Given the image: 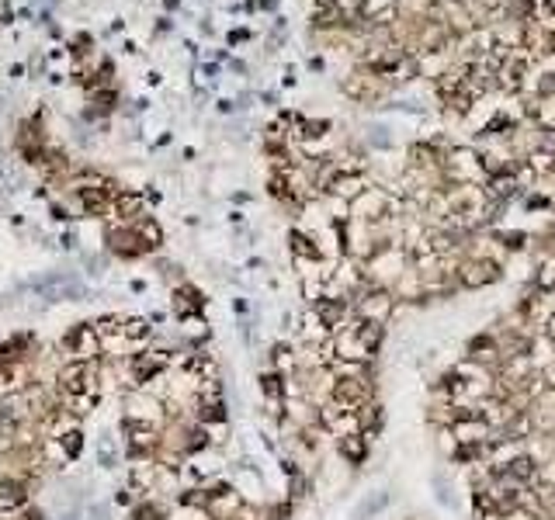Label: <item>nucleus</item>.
I'll list each match as a JSON object with an SVG mask.
<instances>
[{
    "mask_svg": "<svg viewBox=\"0 0 555 520\" xmlns=\"http://www.w3.org/2000/svg\"><path fill=\"white\" fill-rule=\"evenodd\" d=\"M385 91H389V80H382L372 66H361V70L347 73V80H344V94L354 101H375Z\"/></svg>",
    "mask_w": 555,
    "mask_h": 520,
    "instance_id": "nucleus-1",
    "label": "nucleus"
},
{
    "mask_svg": "<svg viewBox=\"0 0 555 520\" xmlns=\"http://www.w3.org/2000/svg\"><path fill=\"white\" fill-rule=\"evenodd\" d=\"M63 389L70 392V396H80V392H94L98 389V371H94V364L91 361H73V364H66L63 368Z\"/></svg>",
    "mask_w": 555,
    "mask_h": 520,
    "instance_id": "nucleus-2",
    "label": "nucleus"
},
{
    "mask_svg": "<svg viewBox=\"0 0 555 520\" xmlns=\"http://www.w3.org/2000/svg\"><path fill=\"white\" fill-rule=\"evenodd\" d=\"M63 347H66L77 361H91V358L98 354V333H94V326H91V323L73 326V330L63 337Z\"/></svg>",
    "mask_w": 555,
    "mask_h": 520,
    "instance_id": "nucleus-3",
    "label": "nucleus"
},
{
    "mask_svg": "<svg viewBox=\"0 0 555 520\" xmlns=\"http://www.w3.org/2000/svg\"><path fill=\"white\" fill-rule=\"evenodd\" d=\"M35 288H39L46 299H70V302L84 299V285H80L77 278H70V275H53V278L39 281Z\"/></svg>",
    "mask_w": 555,
    "mask_h": 520,
    "instance_id": "nucleus-4",
    "label": "nucleus"
},
{
    "mask_svg": "<svg viewBox=\"0 0 555 520\" xmlns=\"http://www.w3.org/2000/svg\"><path fill=\"white\" fill-rule=\"evenodd\" d=\"M327 191H330L334 198H340V201H354V198H361V194L368 191V184H365V177H361V174H347V170H340V174H334V180L327 184Z\"/></svg>",
    "mask_w": 555,
    "mask_h": 520,
    "instance_id": "nucleus-5",
    "label": "nucleus"
},
{
    "mask_svg": "<svg viewBox=\"0 0 555 520\" xmlns=\"http://www.w3.org/2000/svg\"><path fill=\"white\" fill-rule=\"evenodd\" d=\"M108 243H111V250L122 253V257H136V253L146 250L136 229H111V232H108Z\"/></svg>",
    "mask_w": 555,
    "mask_h": 520,
    "instance_id": "nucleus-6",
    "label": "nucleus"
},
{
    "mask_svg": "<svg viewBox=\"0 0 555 520\" xmlns=\"http://www.w3.org/2000/svg\"><path fill=\"white\" fill-rule=\"evenodd\" d=\"M524 21H534L538 28L555 32V4L552 0H527V18Z\"/></svg>",
    "mask_w": 555,
    "mask_h": 520,
    "instance_id": "nucleus-7",
    "label": "nucleus"
},
{
    "mask_svg": "<svg viewBox=\"0 0 555 520\" xmlns=\"http://www.w3.org/2000/svg\"><path fill=\"white\" fill-rule=\"evenodd\" d=\"M111 212H118L122 219L143 215V194H136V191H118V194L111 198Z\"/></svg>",
    "mask_w": 555,
    "mask_h": 520,
    "instance_id": "nucleus-8",
    "label": "nucleus"
},
{
    "mask_svg": "<svg viewBox=\"0 0 555 520\" xmlns=\"http://www.w3.org/2000/svg\"><path fill=\"white\" fill-rule=\"evenodd\" d=\"M21 503H25V485L21 482H15V479L0 482V510H11V506H21Z\"/></svg>",
    "mask_w": 555,
    "mask_h": 520,
    "instance_id": "nucleus-9",
    "label": "nucleus"
},
{
    "mask_svg": "<svg viewBox=\"0 0 555 520\" xmlns=\"http://www.w3.org/2000/svg\"><path fill=\"white\" fill-rule=\"evenodd\" d=\"M129 437H132V451H136V454H139L143 447L149 451V447H153V440H156L153 427H143V423H136V420H129Z\"/></svg>",
    "mask_w": 555,
    "mask_h": 520,
    "instance_id": "nucleus-10",
    "label": "nucleus"
},
{
    "mask_svg": "<svg viewBox=\"0 0 555 520\" xmlns=\"http://www.w3.org/2000/svg\"><path fill=\"white\" fill-rule=\"evenodd\" d=\"M136 232H139V239H143V246H146V250H153V246H160V243H163V232H160V225H156L153 219H143V222L136 225Z\"/></svg>",
    "mask_w": 555,
    "mask_h": 520,
    "instance_id": "nucleus-11",
    "label": "nucleus"
},
{
    "mask_svg": "<svg viewBox=\"0 0 555 520\" xmlns=\"http://www.w3.org/2000/svg\"><path fill=\"white\" fill-rule=\"evenodd\" d=\"M361 313L368 316V323H375V319H382L385 313H389V295H368V302H361Z\"/></svg>",
    "mask_w": 555,
    "mask_h": 520,
    "instance_id": "nucleus-12",
    "label": "nucleus"
},
{
    "mask_svg": "<svg viewBox=\"0 0 555 520\" xmlns=\"http://www.w3.org/2000/svg\"><path fill=\"white\" fill-rule=\"evenodd\" d=\"M129 416H132V420H146V416L156 420V402H153V399H143V396H132V399H129Z\"/></svg>",
    "mask_w": 555,
    "mask_h": 520,
    "instance_id": "nucleus-13",
    "label": "nucleus"
},
{
    "mask_svg": "<svg viewBox=\"0 0 555 520\" xmlns=\"http://www.w3.org/2000/svg\"><path fill=\"white\" fill-rule=\"evenodd\" d=\"M160 364H163L160 358H149V354H146V358H136V361H132V371H136L139 382H146V378H153V375L160 371Z\"/></svg>",
    "mask_w": 555,
    "mask_h": 520,
    "instance_id": "nucleus-14",
    "label": "nucleus"
},
{
    "mask_svg": "<svg viewBox=\"0 0 555 520\" xmlns=\"http://www.w3.org/2000/svg\"><path fill=\"white\" fill-rule=\"evenodd\" d=\"M292 250H295L299 257H309V260H316V257H320V246H316L306 232H292Z\"/></svg>",
    "mask_w": 555,
    "mask_h": 520,
    "instance_id": "nucleus-15",
    "label": "nucleus"
},
{
    "mask_svg": "<svg viewBox=\"0 0 555 520\" xmlns=\"http://www.w3.org/2000/svg\"><path fill=\"white\" fill-rule=\"evenodd\" d=\"M316 313H320L323 326H337V323H340V316H344V306H340V302H330V299H323Z\"/></svg>",
    "mask_w": 555,
    "mask_h": 520,
    "instance_id": "nucleus-16",
    "label": "nucleus"
},
{
    "mask_svg": "<svg viewBox=\"0 0 555 520\" xmlns=\"http://www.w3.org/2000/svg\"><path fill=\"white\" fill-rule=\"evenodd\" d=\"M468 275H462L465 278V285H482L486 278H493L496 275V268L493 264H486V260H482V264H472V268H465Z\"/></svg>",
    "mask_w": 555,
    "mask_h": 520,
    "instance_id": "nucleus-17",
    "label": "nucleus"
},
{
    "mask_svg": "<svg viewBox=\"0 0 555 520\" xmlns=\"http://www.w3.org/2000/svg\"><path fill=\"white\" fill-rule=\"evenodd\" d=\"M198 306H201V299H198V292L184 285V288L177 292V316H188V313H191V309H198Z\"/></svg>",
    "mask_w": 555,
    "mask_h": 520,
    "instance_id": "nucleus-18",
    "label": "nucleus"
},
{
    "mask_svg": "<svg viewBox=\"0 0 555 520\" xmlns=\"http://www.w3.org/2000/svg\"><path fill=\"white\" fill-rule=\"evenodd\" d=\"M334 396H337V402H361V399H365V389H361L358 382H340Z\"/></svg>",
    "mask_w": 555,
    "mask_h": 520,
    "instance_id": "nucleus-19",
    "label": "nucleus"
},
{
    "mask_svg": "<svg viewBox=\"0 0 555 520\" xmlns=\"http://www.w3.org/2000/svg\"><path fill=\"white\" fill-rule=\"evenodd\" d=\"M25 347H28V337H15L11 344H4V347H0V364H11V361H18Z\"/></svg>",
    "mask_w": 555,
    "mask_h": 520,
    "instance_id": "nucleus-20",
    "label": "nucleus"
},
{
    "mask_svg": "<svg viewBox=\"0 0 555 520\" xmlns=\"http://www.w3.org/2000/svg\"><path fill=\"white\" fill-rule=\"evenodd\" d=\"M63 451H66V458H80V451H84V434H80V430L63 434Z\"/></svg>",
    "mask_w": 555,
    "mask_h": 520,
    "instance_id": "nucleus-21",
    "label": "nucleus"
},
{
    "mask_svg": "<svg viewBox=\"0 0 555 520\" xmlns=\"http://www.w3.org/2000/svg\"><path fill=\"white\" fill-rule=\"evenodd\" d=\"M365 4H368V0H334V8H337L347 21H354V18L365 11Z\"/></svg>",
    "mask_w": 555,
    "mask_h": 520,
    "instance_id": "nucleus-22",
    "label": "nucleus"
},
{
    "mask_svg": "<svg viewBox=\"0 0 555 520\" xmlns=\"http://www.w3.org/2000/svg\"><path fill=\"white\" fill-rule=\"evenodd\" d=\"M122 333H125L129 340H143V337H149V323H146V319H129V323L122 326Z\"/></svg>",
    "mask_w": 555,
    "mask_h": 520,
    "instance_id": "nucleus-23",
    "label": "nucleus"
},
{
    "mask_svg": "<svg viewBox=\"0 0 555 520\" xmlns=\"http://www.w3.org/2000/svg\"><path fill=\"white\" fill-rule=\"evenodd\" d=\"M98 458H101V465H104V468H111V465H115V444H111V437H108V434H104V437H101V444H98Z\"/></svg>",
    "mask_w": 555,
    "mask_h": 520,
    "instance_id": "nucleus-24",
    "label": "nucleus"
},
{
    "mask_svg": "<svg viewBox=\"0 0 555 520\" xmlns=\"http://www.w3.org/2000/svg\"><path fill=\"white\" fill-rule=\"evenodd\" d=\"M260 389H264V396L278 399V396H282V378H278V375H264V378H260Z\"/></svg>",
    "mask_w": 555,
    "mask_h": 520,
    "instance_id": "nucleus-25",
    "label": "nucleus"
},
{
    "mask_svg": "<svg viewBox=\"0 0 555 520\" xmlns=\"http://www.w3.org/2000/svg\"><path fill=\"white\" fill-rule=\"evenodd\" d=\"M122 326H118V319L115 316H101L98 323H94V333H101V337H111V333H118Z\"/></svg>",
    "mask_w": 555,
    "mask_h": 520,
    "instance_id": "nucleus-26",
    "label": "nucleus"
},
{
    "mask_svg": "<svg viewBox=\"0 0 555 520\" xmlns=\"http://www.w3.org/2000/svg\"><path fill=\"white\" fill-rule=\"evenodd\" d=\"M70 406H73V413H77V416H84V413H91V406H94V396H87V392H80V396H70Z\"/></svg>",
    "mask_w": 555,
    "mask_h": 520,
    "instance_id": "nucleus-27",
    "label": "nucleus"
},
{
    "mask_svg": "<svg viewBox=\"0 0 555 520\" xmlns=\"http://www.w3.org/2000/svg\"><path fill=\"white\" fill-rule=\"evenodd\" d=\"M541 153H548L555 160V129H541V142H538Z\"/></svg>",
    "mask_w": 555,
    "mask_h": 520,
    "instance_id": "nucleus-28",
    "label": "nucleus"
},
{
    "mask_svg": "<svg viewBox=\"0 0 555 520\" xmlns=\"http://www.w3.org/2000/svg\"><path fill=\"white\" fill-rule=\"evenodd\" d=\"M344 454L354 458V461H361V458H365V444H361L358 437H351V440H344Z\"/></svg>",
    "mask_w": 555,
    "mask_h": 520,
    "instance_id": "nucleus-29",
    "label": "nucleus"
},
{
    "mask_svg": "<svg viewBox=\"0 0 555 520\" xmlns=\"http://www.w3.org/2000/svg\"><path fill=\"white\" fill-rule=\"evenodd\" d=\"M201 420H208V423H222V420H226V413H222V406H219V402H208V406H205V413H201Z\"/></svg>",
    "mask_w": 555,
    "mask_h": 520,
    "instance_id": "nucleus-30",
    "label": "nucleus"
},
{
    "mask_svg": "<svg viewBox=\"0 0 555 520\" xmlns=\"http://www.w3.org/2000/svg\"><path fill=\"white\" fill-rule=\"evenodd\" d=\"M18 389V382L11 378V371H0V399H4V396H11Z\"/></svg>",
    "mask_w": 555,
    "mask_h": 520,
    "instance_id": "nucleus-31",
    "label": "nucleus"
},
{
    "mask_svg": "<svg viewBox=\"0 0 555 520\" xmlns=\"http://www.w3.org/2000/svg\"><path fill=\"white\" fill-rule=\"evenodd\" d=\"M136 520H160V510L149 503V506H139L136 510Z\"/></svg>",
    "mask_w": 555,
    "mask_h": 520,
    "instance_id": "nucleus-32",
    "label": "nucleus"
},
{
    "mask_svg": "<svg viewBox=\"0 0 555 520\" xmlns=\"http://www.w3.org/2000/svg\"><path fill=\"white\" fill-rule=\"evenodd\" d=\"M132 479H136V482H146V485H153V468H143V465H139V468L132 472Z\"/></svg>",
    "mask_w": 555,
    "mask_h": 520,
    "instance_id": "nucleus-33",
    "label": "nucleus"
},
{
    "mask_svg": "<svg viewBox=\"0 0 555 520\" xmlns=\"http://www.w3.org/2000/svg\"><path fill=\"white\" fill-rule=\"evenodd\" d=\"M91 520H108V506L94 503V506H91Z\"/></svg>",
    "mask_w": 555,
    "mask_h": 520,
    "instance_id": "nucleus-34",
    "label": "nucleus"
},
{
    "mask_svg": "<svg viewBox=\"0 0 555 520\" xmlns=\"http://www.w3.org/2000/svg\"><path fill=\"white\" fill-rule=\"evenodd\" d=\"M66 520H77V517H66Z\"/></svg>",
    "mask_w": 555,
    "mask_h": 520,
    "instance_id": "nucleus-35",
    "label": "nucleus"
}]
</instances>
